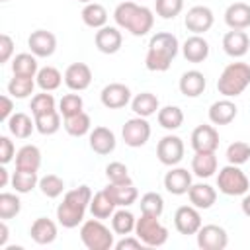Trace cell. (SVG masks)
Instances as JSON below:
<instances>
[{
  "label": "cell",
  "mask_w": 250,
  "mask_h": 250,
  "mask_svg": "<svg viewBox=\"0 0 250 250\" xmlns=\"http://www.w3.org/2000/svg\"><path fill=\"white\" fill-rule=\"evenodd\" d=\"M178 49H180V43L174 33H168V31L154 33L148 41L145 66L152 72H166L170 68V64L174 62Z\"/></svg>",
  "instance_id": "cell-1"
},
{
  "label": "cell",
  "mask_w": 250,
  "mask_h": 250,
  "mask_svg": "<svg viewBox=\"0 0 250 250\" xmlns=\"http://www.w3.org/2000/svg\"><path fill=\"white\" fill-rule=\"evenodd\" d=\"M92 201V189L88 186H78L64 193L62 201L57 207V219L59 225L64 229H74L84 221L86 209H90Z\"/></svg>",
  "instance_id": "cell-2"
},
{
  "label": "cell",
  "mask_w": 250,
  "mask_h": 250,
  "mask_svg": "<svg viewBox=\"0 0 250 250\" xmlns=\"http://www.w3.org/2000/svg\"><path fill=\"white\" fill-rule=\"evenodd\" d=\"M113 20L117 27L127 29L135 37L146 35L154 25V16L146 6L135 4V2H121L113 10Z\"/></svg>",
  "instance_id": "cell-3"
},
{
  "label": "cell",
  "mask_w": 250,
  "mask_h": 250,
  "mask_svg": "<svg viewBox=\"0 0 250 250\" xmlns=\"http://www.w3.org/2000/svg\"><path fill=\"white\" fill-rule=\"evenodd\" d=\"M248 86H250V64L240 61L227 64L217 80V90L225 98H236Z\"/></svg>",
  "instance_id": "cell-4"
},
{
  "label": "cell",
  "mask_w": 250,
  "mask_h": 250,
  "mask_svg": "<svg viewBox=\"0 0 250 250\" xmlns=\"http://www.w3.org/2000/svg\"><path fill=\"white\" fill-rule=\"evenodd\" d=\"M80 240L88 250H109L115 246L113 232L102 223V219H88L80 227Z\"/></svg>",
  "instance_id": "cell-5"
},
{
  "label": "cell",
  "mask_w": 250,
  "mask_h": 250,
  "mask_svg": "<svg viewBox=\"0 0 250 250\" xmlns=\"http://www.w3.org/2000/svg\"><path fill=\"white\" fill-rule=\"evenodd\" d=\"M160 217H152V215H143L141 219H137L135 225V234L141 238V242L148 248H156L166 244L168 240V229L158 221Z\"/></svg>",
  "instance_id": "cell-6"
},
{
  "label": "cell",
  "mask_w": 250,
  "mask_h": 250,
  "mask_svg": "<svg viewBox=\"0 0 250 250\" xmlns=\"http://www.w3.org/2000/svg\"><path fill=\"white\" fill-rule=\"evenodd\" d=\"M217 188L225 195H244L250 188V180L236 164H227L217 174Z\"/></svg>",
  "instance_id": "cell-7"
},
{
  "label": "cell",
  "mask_w": 250,
  "mask_h": 250,
  "mask_svg": "<svg viewBox=\"0 0 250 250\" xmlns=\"http://www.w3.org/2000/svg\"><path fill=\"white\" fill-rule=\"evenodd\" d=\"M123 141L127 146L139 148L143 145H146V141L150 139V125L146 121V117H131L125 121L123 129H121Z\"/></svg>",
  "instance_id": "cell-8"
},
{
  "label": "cell",
  "mask_w": 250,
  "mask_h": 250,
  "mask_svg": "<svg viewBox=\"0 0 250 250\" xmlns=\"http://www.w3.org/2000/svg\"><path fill=\"white\" fill-rule=\"evenodd\" d=\"M184 141L178 135H166L156 145V156L164 166H176L184 158Z\"/></svg>",
  "instance_id": "cell-9"
},
{
  "label": "cell",
  "mask_w": 250,
  "mask_h": 250,
  "mask_svg": "<svg viewBox=\"0 0 250 250\" xmlns=\"http://www.w3.org/2000/svg\"><path fill=\"white\" fill-rule=\"evenodd\" d=\"M195 236L201 250H225L229 244V234L219 225H201Z\"/></svg>",
  "instance_id": "cell-10"
},
{
  "label": "cell",
  "mask_w": 250,
  "mask_h": 250,
  "mask_svg": "<svg viewBox=\"0 0 250 250\" xmlns=\"http://www.w3.org/2000/svg\"><path fill=\"white\" fill-rule=\"evenodd\" d=\"M213 21H215V16L207 6H193L188 10L184 18V25L193 35H203L205 31H209L213 27Z\"/></svg>",
  "instance_id": "cell-11"
},
{
  "label": "cell",
  "mask_w": 250,
  "mask_h": 250,
  "mask_svg": "<svg viewBox=\"0 0 250 250\" xmlns=\"http://www.w3.org/2000/svg\"><path fill=\"white\" fill-rule=\"evenodd\" d=\"M201 215H199V209L193 207V205H182L176 209L174 213V227L180 234H195L199 229H201Z\"/></svg>",
  "instance_id": "cell-12"
},
{
  "label": "cell",
  "mask_w": 250,
  "mask_h": 250,
  "mask_svg": "<svg viewBox=\"0 0 250 250\" xmlns=\"http://www.w3.org/2000/svg\"><path fill=\"white\" fill-rule=\"evenodd\" d=\"M94 43H96V47H98L100 53H104V55H115L121 49V45H123V35H121V31L117 27L104 25V27H100L96 31Z\"/></svg>",
  "instance_id": "cell-13"
},
{
  "label": "cell",
  "mask_w": 250,
  "mask_h": 250,
  "mask_svg": "<svg viewBox=\"0 0 250 250\" xmlns=\"http://www.w3.org/2000/svg\"><path fill=\"white\" fill-rule=\"evenodd\" d=\"M27 47H29V51H31L35 57L47 59V57H51V55L55 53V49H57V37H55L51 31H47V29H35V31H31V35L27 37Z\"/></svg>",
  "instance_id": "cell-14"
},
{
  "label": "cell",
  "mask_w": 250,
  "mask_h": 250,
  "mask_svg": "<svg viewBox=\"0 0 250 250\" xmlns=\"http://www.w3.org/2000/svg\"><path fill=\"white\" fill-rule=\"evenodd\" d=\"M100 100L107 109H121L131 102V90H129V86H125L121 82H111V84L104 86Z\"/></svg>",
  "instance_id": "cell-15"
},
{
  "label": "cell",
  "mask_w": 250,
  "mask_h": 250,
  "mask_svg": "<svg viewBox=\"0 0 250 250\" xmlns=\"http://www.w3.org/2000/svg\"><path fill=\"white\" fill-rule=\"evenodd\" d=\"M219 146V133L213 125H197L191 131V148L195 152H215Z\"/></svg>",
  "instance_id": "cell-16"
},
{
  "label": "cell",
  "mask_w": 250,
  "mask_h": 250,
  "mask_svg": "<svg viewBox=\"0 0 250 250\" xmlns=\"http://www.w3.org/2000/svg\"><path fill=\"white\" fill-rule=\"evenodd\" d=\"M64 84L72 92H82L92 84V70L86 62H72L64 70Z\"/></svg>",
  "instance_id": "cell-17"
},
{
  "label": "cell",
  "mask_w": 250,
  "mask_h": 250,
  "mask_svg": "<svg viewBox=\"0 0 250 250\" xmlns=\"http://www.w3.org/2000/svg\"><path fill=\"white\" fill-rule=\"evenodd\" d=\"M250 49V37L244 29H230L223 35V51L232 57V59H240L248 53Z\"/></svg>",
  "instance_id": "cell-18"
},
{
  "label": "cell",
  "mask_w": 250,
  "mask_h": 250,
  "mask_svg": "<svg viewBox=\"0 0 250 250\" xmlns=\"http://www.w3.org/2000/svg\"><path fill=\"white\" fill-rule=\"evenodd\" d=\"M164 188L172 195H184L191 188V174L186 168H170L164 176Z\"/></svg>",
  "instance_id": "cell-19"
},
{
  "label": "cell",
  "mask_w": 250,
  "mask_h": 250,
  "mask_svg": "<svg viewBox=\"0 0 250 250\" xmlns=\"http://www.w3.org/2000/svg\"><path fill=\"white\" fill-rule=\"evenodd\" d=\"M238 113V107L234 105V102H230V98H223L211 104L209 107V121L213 125H229L234 121Z\"/></svg>",
  "instance_id": "cell-20"
},
{
  "label": "cell",
  "mask_w": 250,
  "mask_h": 250,
  "mask_svg": "<svg viewBox=\"0 0 250 250\" xmlns=\"http://www.w3.org/2000/svg\"><path fill=\"white\" fill-rule=\"evenodd\" d=\"M115 145H117V141H115V135H113L111 129H107V127H94L90 131V148L96 154L105 156V154L115 150Z\"/></svg>",
  "instance_id": "cell-21"
},
{
  "label": "cell",
  "mask_w": 250,
  "mask_h": 250,
  "mask_svg": "<svg viewBox=\"0 0 250 250\" xmlns=\"http://www.w3.org/2000/svg\"><path fill=\"white\" fill-rule=\"evenodd\" d=\"M182 53H184V59L188 62H203L207 57H209V43L201 37V35H191L184 41L182 45Z\"/></svg>",
  "instance_id": "cell-22"
},
{
  "label": "cell",
  "mask_w": 250,
  "mask_h": 250,
  "mask_svg": "<svg viewBox=\"0 0 250 250\" xmlns=\"http://www.w3.org/2000/svg\"><path fill=\"white\" fill-rule=\"evenodd\" d=\"M225 23L230 29H246V27H250V4L232 2L225 10Z\"/></svg>",
  "instance_id": "cell-23"
},
{
  "label": "cell",
  "mask_w": 250,
  "mask_h": 250,
  "mask_svg": "<svg viewBox=\"0 0 250 250\" xmlns=\"http://www.w3.org/2000/svg\"><path fill=\"white\" fill-rule=\"evenodd\" d=\"M189 203L197 209H211L213 203L217 201V191L213 186L209 184H191L189 191H188Z\"/></svg>",
  "instance_id": "cell-24"
},
{
  "label": "cell",
  "mask_w": 250,
  "mask_h": 250,
  "mask_svg": "<svg viewBox=\"0 0 250 250\" xmlns=\"http://www.w3.org/2000/svg\"><path fill=\"white\" fill-rule=\"evenodd\" d=\"M180 92L186 96V98H197L203 94L205 86H207V80L203 76V72L199 70H188L182 74L180 78Z\"/></svg>",
  "instance_id": "cell-25"
},
{
  "label": "cell",
  "mask_w": 250,
  "mask_h": 250,
  "mask_svg": "<svg viewBox=\"0 0 250 250\" xmlns=\"http://www.w3.org/2000/svg\"><path fill=\"white\" fill-rule=\"evenodd\" d=\"M104 189L107 191V195L113 199L117 207H129L139 197V191L133 184H107Z\"/></svg>",
  "instance_id": "cell-26"
},
{
  "label": "cell",
  "mask_w": 250,
  "mask_h": 250,
  "mask_svg": "<svg viewBox=\"0 0 250 250\" xmlns=\"http://www.w3.org/2000/svg\"><path fill=\"white\" fill-rule=\"evenodd\" d=\"M29 234L37 244H51L57 238V225L47 217H39L31 223Z\"/></svg>",
  "instance_id": "cell-27"
},
{
  "label": "cell",
  "mask_w": 250,
  "mask_h": 250,
  "mask_svg": "<svg viewBox=\"0 0 250 250\" xmlns=\"http://www.w3.org/2000/svg\"><path fill=\"white\" fill-rule=\"evenodd\" d=\"M39 166H41V150L35 145H23L16 152V168L18 170L37 172Z\"/></svg>",
  "instance_id": "cell-28"
},
{
  "label": "cell",
  "mask_w": 250,
  "mask_h": 250,
  "mask_svg": "<svg viewBox=\"0 0 250 250\" xmlns=\"http://www.w3.org/2000/svg\"><path fill=\"white\" fill-rule=\"evenodd\" d=\"M131 109L135 111V115L139 117H150L154 113H158V98L152 92H141L131 100Z\"/></svg>",
  "instance_id": "cell-29"
},
{
  "label": "cell",
  "mask_w": 250,
  "mask_h": 250,
  "mask_svg": "<svg viewBox=\"0 0 250 250\" xmlns=\"http://www.w3.org/2000/svg\"><path fill=\"white\" fill-rule=\"evenodd\" d=\"M8 131L10 135H14L16 139H29V135L35 129V121H31V117L27 113L16 111L10 119H8Z\"/></svg>",
  "instance_id": "cell-30"
},
{
  "label": "cell",
  "mask_w": 250,
  "mask_h": 250,
  "mask_svg": "<svg viewBox=\"0 0 250 250\" xmlns=\"http://www.w3.org/2000/svg\"><path fill=\"white\" fill-rule=\"evenodd\" d=\"M115 207L117 205L113 203V199L107 195L105 189H102V191H98V193L92 195V201H90V213H92V217H96V219H109L115 213Z\"/></svg>",
  "instance_id": "cell-31"
},
{
  "label": "cell",
  "mask_w": 250,
  "mask_h": 250,
  "mask_svg": "<svg viewBox=\"0 0 250 250\" xmlns=\"http://www.w3.org/2000/svg\"><path fill=\"white\" fill-rule=\"evenodd\" d=\"M80 16H82V21H84L88 27H92V29H100V27L107 25V10H105L102 4H98V2L86 4V6L82 8Z\"/></svg>",
  "instance_id": "cell-32"
},
{
  "label": "cell",
  "mask_w": 250,
  "mask_h": 250,
  "mask_svg": "<svg viewBox=\"0 0 250 250\" xmlns=\"http://www.w3.org/2000/svg\"><path fill=\"white\" fill-rule=\"evenodd\" d=\"M191 172L197 178H211L217 172L215 152H195V156L191 160Z\"/></svg>",
  "instance_id": "cell-33"
},
{
  "label": "cell",
  "mask_w": 250,
  "mask_h": 250,
  "mask_svg": "<svg viewBox=\"0 0 250 250\" xmlns=\"http://www.w3.org/2000/svg\"><path fill=\"white\" fill-rule=\"evenodd\" d=\"M12 72L18 76H31L35 78L39 72L37 57L33 53H20L12 59Z\"/></svg>",
  "instance_id": "cell-34"
},
{
  "label": "cell",
  "mask_w": 250,
  "mask_h": 250,
  "mask_svg": "<svg viewBox=\"0 0 250 250\" xmlns=\"http://www.w3.org/2000/svg\"><path fill=\"white\" fill-rule=\"evenodd\" d=\"M156 119H158V125L166 131H176L182 127L184 123V111L178 107V105H164L158 109L156 113Z\"/></svg>",
  "instance_id": "cell-35"
},
{
  "label": "cell",
  "mask_w": 250,
  "mask_h": 250,
  "mask_svg": "<svg viewBox=\"0 0 250 250\" xmlns=\"http://www.w3.org/2000/svg\"><path fill=\"white\" fill-rule=\"evenodd\" d=\"M135 225H137L135 215H133L131 211H127L125 207L119 209V211H115V213L111 215V230H113L115 234H121V236L131 234V232L135 230Z\"/></svg>",
  "instance_id": "cell-36"
},
{
  "label": "cell",
  "mask_w": 250,
  "mask_h": 250,
  "mask_svg": "<svg viewBox=\"0 0 250 250\" xmlns=\"http://www.w3.org/2000/svg\"><path fill=\"white\" fill-rule=\"evenodd\" d=\"M62 78L64 76L55 66H43V68H39V72L35 76V82L43 92H53V90H57L61 86Z\"/></svg>",
  "instance_id": "cell-37"
},
{
  "label": "cell",
  "mask_w": 250,
  "mask_h": 250,
  "mask_svg": "<svg viewBox=\"0 0 250 250\" xmlns=\"http://www.w3.org/2000/svg\"><path fill=\"white\" fill-rule=\"evenodd\" d=\"M90 127H92V121H90V115L80 111L72 117H64V131L70 135V137H84L90 133Z\"/></svg>",
  "instance_id": "cell-38"
},
{
  "label": "cell",
  "mask_w": 250,
  "mask_h": 250,
  "mask_svg": "<svg viewBox=\"0 0 250 250\" xmlns=\"http://www.w3.org/2000/svg\"><path fill=\"white\" fill-rule=\"evenodd\" d=\"M12 188L16 189V193H29L33 188L39 186V178L37 172H27V170H18L12 174Z\"/></svg>",
  "instance_id": "cell-39"
},
{
  "label": "cell",
  "mask_w": 250,
  "mask_h": 250,
  "mask_svg": "<svg viewBox=\"0 0 250 250\" xmlns=\"http://www.w3.org/2000/svg\"><path fill=\"white\" fill-rule=\"evenodd\" d=\"M35 80L31 76H18L14 74V78L8 82V94L12 98H18V100H23L27 96L33 94V88H35Z\"/></svg>",
  "instance_id": "cell-40"
},
{
  "label": "cell",
  "mask_w": 250,
  "mask_h": 250,
  "mask_svg": "<svg viewBox=\"0 0 250 250\" xmlns=\"http://www.w3.org/2000/svg\"><path fill=\"white\" fill-rule=\"evenodd\" d=\"M33 121H35V129H37L41 135H55V133L61 129V111L53 109V111L35 115Z\"/></svg>",
  "instance_id": "cell-41"
},
{
  "label": "cell",
  "mask_w": 250,
  "mask_h": 250,
  "mask_svg": "<svg viewBox=\"0 0 250 250\" xmlns=\"http://www.w3.org/2000/svg\"><path fill=\"white\" fill-rule=\"evenodd\" d=\"M141 213L143 215H152V217H160L164 211V199L160 193L156 191H146L141 197Z\"/></svg>",
  "instance_id": "cell-42"
},
{
  "label": "cell",
  "mask_w": 250,
  "mask_h": 250,
  "mask_svg": "<svg viewBox=\"0 0 250 250\" xmlns=\"http://www.w3.org/2000/svg\"><path fill=\"white\" fill-rule=\"evenodd\" d=\"M21 211V201L16 193H0V219L8 221V219H14L16 215H20Z\"/></svg>",
  "instance_id": "cell-43"
},
{
  "label": "cell",
  "mask_w": 250,
  "mask_h": 250,
  "mask_svg": "<svg viewBox=\"0 0 250 250\" xmlns=\"http://www.w3.org/2000/svg\"><path fill=\"white\" fill-rule=\"evenodd\" d=\"M37 188L41 189V193H43L45 197L55 199V197H59V195L62 193L64 182H62V178H59L57 174H47V176H43V178L39 180V186H37Z\"/></svg>",
  "instance_id": "cell-44"
},
{
  "label": "cell",
  "mask_w": 250,
  "mask_h": 250,
  "mask_svg": "<svg viewBox=\"0 0 250 250\" xmlns=\"http://www.w3.org/2000/svg\"><path fill=\"white\" fill-rule=\"evenodd\" d=\"M250 158V145L244 141H234L227 146V160L229 164H236L242 166L244 162H248Z\"/></svg>",
  "instance_id": "cell-45"
},
{
  "label": "cell",
  "mask_w": 250,
  "mask_h": 250,
  "mask_svg": "<svg viewBox=\"0 0 250 250\" xmlns=\"http://www.w3.org/2000/svg\"><path fill=\"white\" fill-rule=\"evenodd\" d=\"M156 16L162 20H174L184 10V0H154Z\"/></svg>",
  "instance_id": "cell-46"
},
{
  "label": "cell",
  "mask_w": 250,
  "mask_h": 250,
  "mask_svg": "<svg viewBox=\"0 0 250 250\" xmlns=\"http://www.w3.org/2000/svg\"><path fill=\"white\" fill-rule=\"evenodd\" d=\"M84 109V100L78 94H66L59 102V111L62 117H72Z\"/></svg>",
  "instance_id": "cell-47"
},
{
  "label": "cell",
  "mask_w": 250,
  "mask_h": 250,
  "mask_svg": "<svg viewBox=\"0 0 250 250\" xmlns=\"http://www.w3.org/2000/svg\"><path fill=\"white\" fill-rule=\"evenodd\" d=\"M105 178L109 180V184H133L129 170L123 162H109L105 166Z\"/></svg>",
  "instance_id": "cell-48"
},
{
  "label": "cell",
  "mask_w": 250,
  "mask_h": 250,
  "mask_svg": "<svg viewBox=\"0 0 250 250\" xmlns=\"http://www.w3.org/2000/svg\"><path fill=\"white\" fill-rule=\"evenodd\" d=\"M29 109L35 115H41V113H47V111H53L55 109V98L53 94L49 92H41V94H35L31 98V104H29Z\"/></svg>",
  "instance_id": "cell-49"
},
{
  "label": "cell",
  "mask_w": 250,
  "mask_h": 250,
  "mask_svg": "<svg viewBox=\"0 0 250 250\" xmlns=\"http://www.w3.org/2000/svg\"><path fill=\"white\" fill-rule=\"evenodd\" d=\"M14 156H16V146H14V143L10 141V137L2 135V137H0V162L6 166L8 162L14 160Z\"/></svg>",
  "instance_id": "cell-50"
},
{
  "label": "cell",
  "mask_w": 250,
  "mask_h": 250,
  "mask_svg": "<svg viewBox=\"0 0 250 250\" xmlns=\"http://www.w3.org/2000/svg\"><path fill=\"white\" fill-rule=\"evenodd\" d=\"M14 55V39L8 35V33H2L0 35V62H8Z\"/></svg>",
  "instance_id": "cell-51"
},
{
  "label": "cell",
  "mask_w": 250,
  "mask_h": 250,
  "mask_svg": "<svg viewBox=\"0 0 250 250\" xmlns=\"http://www.w3.org/2000/svg\"><path fill=\"white\" fill-rule=\"evenodd\" d=\"M145 244L141 242V238L135 234V236H131V234H125L119 242H115V250H139V248H143Z\"/></svg>",
  "instance_id": "cell-52"
},
{
  "label": "cell",
  "mask_w": 250,
  "mask_h": 250,
  "mask_svg": "<svg viewBox=\"0 0 250 250\" xmlns=\"http://www.w3.org/2000/svg\"><path fill=\"white\" fill-rule=\"evenodd\" d=\"M14 115V102L12 96H0V121L8 123V119Z\"/></svg>",
  "instance_id": "cell-53"
},
{
  "label": "cell",
  "mask_w": 250,
  "mask_h": 250,
  "mask_svg": "<svg viewBox=\"0 0 250 250\" xmlns=\"http://www.w3.org/2000/svg\"><path fill=\"white\" fill-rule=\"evenodd\" d=\"M8 236H10V230H8L6 221L2 219V221H0V248H6V244H8Z\"/></svg>",
  "instance_id": "cell-54"
},
{
  "label": "cell",
  "mask_w": 250,
  "mask_h": 250,
  "mask_svg": "<svg viewBox=\"0 0 250 250\" xmlns=\"http://www.w3.org/2000/svg\"><path fill=\"white\" fill-rule=\"evenodd\" d=\"M240 207H242V213H244L246 217H250V193H246V195H244V199H242Z\"/></svg>",
  "instance_id": "cell-55"
},
{
  "label": "cell",
  "mask_w": 250,
  "mask_h": 250,
  "mask_svg": "<svg viewBox=\"0 0 250 250\" xmlns=\"http://www.w3.org/2000/svg\"><path fill=\"white\" fill-rule=\"evenodd\" d=\"M0 186H2V188L8 186V170L4 168V164H2V168H0Z\"/></svg>",
  "instance_id": "cell-56"
},
{
  "label": "cell",
  "mask_w": 250,
  "mask_h": 250,
  "mask_svg": "<svg viewBox=\"0 0 250 250\" xmlns=\"http://www.w3.org/2000/svg\"><path fill=\"white\" fill-rule=\"evenodd\" d=\"M78 2H82V4H90V2H94V0H78Z\"/></svg>",
  "instance_id": "cell-57"
},
{
  "label": "cell",
  "mask_w": 250,
  "mask_h": 250,
  "mask_svg": "<svg viewBox=\"0 0 250 250\" xmlns=\"http://www.w3.org/2000/svg\"><path fill=\"white\" fill-rule=\"evenodd\" d=\"M0 2H8V0H0Z\"/></svg>",
  "instance_id": "cell-58"
}]
</instances>
